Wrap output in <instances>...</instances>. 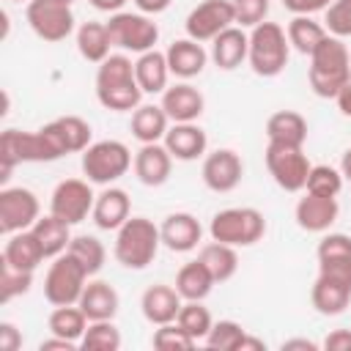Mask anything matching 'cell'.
I'll use <instances>...</instances> for the list:
<instances>
[{
	"instance_id": "42",
	"label": "cell",
	"mask_w": 351,
	"mask_h": 351,
	"mask_svg": "<svg viewBox=\"0 0 351 351\" xmlns=\"http://www.w3.org/2000/svg\"><path fill=\"white\" fill-rule=\"evenodd\" d=\"M343 173L340 167H332V165H313L310 167V176H307V186L304 192H313V195H324V197H337L340 189H343Z\"/></svg>"
},
{
	"instance_id": "7",
	"label": "cell",
	"mask_w": 351,
	"mask_h": 351,
	"mask_svg": "<svg viewBox=\"0 0 351 351\" xmlns=\"http://www.w3.org/2000/svg\"><path fill=\"white\" fill-rule=\"evenodd\" d=\"M134 165V156L126 143L121 140H96L82 151V173L90 184L110 186L121 176L129 173Z\"/></svg>"
},
{
	"instance_id": "36",
	"label": "cell",
	"mask_w": 351,
	"mask_h": 351,
	"mask_svg": "<svg viewBox=\"0 0 351 351\" xmlns=\"http://www.w3.org/2000/svg\"><path fill=\"white\" fill-rule=\"evenodd\" d=\"M197 261L211 271V277L217 282H228L236 269H239V255H236V247L230 244H222V241H208V244H200L197 250Z\"/></svg>"
},
{
	"instance_id": "43",
	"label": "cell",
	"mask_w": 351,
	"mask_h": 351,
	"mask_svg": "<svg viewBox=\"0 0 351 351\" xmlns=\"http://www.w3.org/2000/svg\"><path fill=\"white\" fill-rule=\"evenodd\" d=\"M244 335H247V329L239 321L222 318V321H214V326L208 329V335H206L203 343L208 348H214V351H236Z\"/></svg>"
},
{
	"instance_id": "15",
	"label": "cell",
	"mask_w": 351,
	"mask_h": 351,
	"mask_svg": "<svg viewBox=\"0 0 351 351\" xmlns=\"http://www.w3.org/2000/svg\"><path fill=\"white\" fill-rule=\"evenodd\" d=\"M241 176H244V162L233 148H217L203 156L200 178L211 192L217 195L233 192L241 184Z\"/></svg>"
},
{
	"instance_id": "1",
	"label": "cell",
	"mask_w": 351,
	"mask_h": 351,
	"mask_svg": "<svg viewBox=\"0 0 351 351\" xmlns=\"http://www.w3.org/2000/svg\"><path fill=\"white\" fill-rule=\"evenodd\" d=\"M143 88L134 77V63L126 52L110 55L96 69V99L104 110L134 112L143 104Z\"/></svg>"
},
{
	"instance_id": "19",
	"label": "cell",
	"mask_w": 351,
	"mask_h": 351,
	"mask_svg": "<svg viewBox=\"0 0 351 351\" xmlns=\"http://www.w3.org/2000/svg\"><path fill=\"white\" fill-rule=\"evenodd\" d=\"M159 233H162V247H167L170 252H192L203 239V225L189 211H173L162 219Z\"/></svg>"
},
{
	"instance_id": "18",
	"label": "cell",
	"mask_w": 351,
	"mask_h": 351,
	"mask_svg": "<svg viewBox=\"0 0 351 351\" xmlns=\"http://www.w3.org/2000/svg\"><path fill=\"white\" fill-rule=\"evenodd\" d=\"M162 110L167 112L170 123H192L203 115L206 110V99L203 93L189 85L186 80L184 82H176V85H167L165 93H162Z\"/></svg>"
},
{
	"instance_id": "53",
	"label": "cell",
	"mask_w": 351,
	"mask_h": 351,
	"mask_svg": "<svg viewBox=\"0 0 351 351\" xmlns=\"http://www.w3.org/2000/svg\"><path fill=\"white\" fill-rule=\"evenodd\" d=\"M55 348H60V351H74V348H80V346L71 343V340H63V337H58V335H49L47 340L38 343V351H55Z\"/></svg>"
},
{
	"instance_id": "49",
	"label": "cell",
	"mask_w": 351,
	"mask_h": 351,
	"mask_svg": "<svg viewBox=\"0 0 351 351\" xmlns=\"http://www.w3.org/2000/svg\"><path fill=\"white\" fill-rule=\"evenodd\" d=\"M22 348V332L11 321H0V351H19Z\"/></svg>"
},
{
	"instance_id": "17",
	"label": "cell",
	"mask_w": 351,
	"mask_h": 351,
	"mask_svg": "<svg viewBox=\"0 0 351 351\" xmlns=\"http://www.w3.org/2000/svg\"><path fill=\"white\" fill-rule=\"evenodd\" d=\"M340 217V206L337 197H324V195H313L304 192V197H299L296 208H293V219L302 230L307 233H326Z\"/></svg>"
},
{
	"instance_id": "11",
	"label": "cell",
	"mask_w": 351,
	"mask_h": 351,
	"mask_svg": "<svg viewBox=\"0 0 351 351\" xmlns=\"http://www.w3.org/2000/svg\"><path fill=\"white\" fill-rule=\"evenodd\" d=\"M25 19L30 30L49 44L66 41L74 33V11L60 0H30L25 8Z\"/></svg>"
},
{
	"instance_id": "24",
	"label": "cell",
	"mask_w": 351,
	"mask_h": 351,
	"mask_svg": "<svg viewBox=\"0 0 351 351\" xmlns=\"http://www.w3.org/2000/svg\"><path fill=\"white\" fill-rule=\"evenodd\" d=\"M315 258H318V271L351 282V236L348 233H326L315 247Z\"/></svg>"
},
{
	"instance_id": "41",
	"label": "cell",
	"mask_w": 351,
	"mask_h": 351,
	"mask_svg": "<svg viewBox=\"0 0 351 351\" xmlns=\"http://www.w3.org/2000/svg\"><path fill=\"white\" fill-rule=\"evenodd\" d=\"M80 348L85 351H118L121 348V329L112 321H90Z\"/></svg>"
},
{
	"instance_id": "30",
	"label": "cell",
	"mask_w": 351,
	"mask_h": 351,
	"mask_svg": "<svg viewBox=\"0 0 351 351\" xmlns=\"http://www.w3.org/2000/svg\"><path fill=\"white\" fill-rule=\"evenodd\" d=\"M134 77L137 85L143 88V93H165L167 80H170V66H167V55L159 49H148L143 55H137L134 60Z\"/></svg>"
},
{
	"instance_id": "9",
	"label": "cell",
	"mask_w": 351,
	"mask_h": 351,
	"mask_svg": "<svg viewBox=\"0 0 351 351\" xmlns=\"http://www.w3.org/2000/svg\"><path fill=\"white\" fill-rule=\"evenodd\" d=\"M266 170L274 178V184L285 192H302L307 186L310 176V159L302 145H288V143H266Z\"/></svg>"
},
{
	"instance_id": "12",
	"label": "cell",
	"mask_w": 351,
	"mask_h": 351,
	"mask_svg": "<svg viewBox=\"0 0 351 351\" xmlns=\"http://www.w3.org/2000/svg\"><path fill=\"white\" fill-rule=\"evenodd\" d=\"M93 203H96V195L88 178H63L49 195V211L66 219L69 225H80L82 219H88L93 211Z\"/></svg>"
},
{
	"instance_id": "28",
	"label": "cell",
	"mask_w": 351,
	"mask_h": 351,
	"mask_svg": "<svg viewBox=\"0 0 351 351\" xmlns=\"http://www.w3.org/2000/svg\"><path fill=\"white\" fill-rule=\"evenodd\" d=\"M44 250L36 239V233L27 228V230H19V233H11L5 247H3V263L11 266V269H19V271H36L41 263H44Z\"/></svg>"
},
{
	"instance_id": "33",
	"label": "cell",
	"mask_w": 351,
	"mask_h": 351,
	"mask_svg": "<svg viewBox=\"0 0 351 351\" xmlns=\"http://www.w3.org/2000/svg\"><path fill=\"white\" fill-rule=\"evenodd\" d=\"M30 230L36 233V239H38V244H41V250H44L47 258L63 255L69 250V244H71V225L66 219L55 217L52 211L47 217H38Z\"/></svg>"
},
{
	"instance_id": "34",
	"label": "cell",
	"mask_w": 351,
	"mask_h": 351,
	"mask_svg": "<svg viewBox=\"0 0 351 351\" xmlns=\"http://www.w3.org/2000/svg\"><path fill=\"white\" fill-rule=\"evenodd\" d=\"M214 285H217V280L211 277V271L197 258L184 263L176 274V291L181 293L184 302H203Z\"/></svg>"
},
{
	"instance_id": "48",
	"label": "cell",
	"mask_w": 351,
	"mask_h": 351,
	"mask_svg": "<svg viewBox=\"0 0 351 351\" xmlns=\"http://www.w3.org/2000/svg\"><path fill=\"white\" fill-rule=\"evenodd\" d=\"M329 5H332V0H282V8L291 11L293 16H296V14L313 16V14H318V11H326Z\"/></svg>"
},
{
	"instance_id": "20",
	"label": "cell",
	"mask_w": 351,
	"mask_h": 351,
	"mask_svg": "<svg viewBox=\"0 0 351 351\" xmlns=\"http://www.w3.org/2000/svg\"><path fill=\"white\" fill-rule=\"evenodd\" d=\"M132 170L143 186H162L173 173V156L165 143H143L134 154Z\"/></svg>"
},
{
	"instance_id": "31",
	"label": "cell",
	"mask_w": 351,
	"mask_h": 351,
	"mask_svg": "<svg viewBox=\"0 0 351 351\" xmlns=\"http://www.w3.org/2000/svg\"><path fill=\"white\" fill-rule=\"evenodd\" d=\"M132 137L143 145V143H162L167 129H170V118L162 110V104H140L132 112Z\"/></svg>"
},
{
	"instance_id": "54",
	"label": "cell",
	"mask_w": 351,
	"mask_h": 351,
	"mask_svg": "<svg viewBox=\"0 0 351 351\" xmlns=\"http://www.w3.org/2000/svg\"><path fill=\"white\" fill-rule=\"evenodd\" d=\"M96 11H104V14H118V11H123V5H126V0H88Z\"/></svg>"
},
{
	"instance_id": "27",
	"label": "cell",
	"mask_w": 351,
	"mask_h": 351,
	"mask_svg": "<svg viewBox=\"0 0 351 351\" xmlns=\"http://www.w3.org/2000/svg\"><path fill=\"white\" fill-rule=\"evenodd\" d=\"M247 52H250V33H244L239 25H230L211 41L208 58L214 60L217 69L233 71L247 60Z\"/></svg>"
},
{
	"instance_id": "52",
	"label": "cell",
	"mask_w": 351,
	"mask_h": 351,
	"mask_svg": "<svg viewBox=\"0 0 351 351\" xmlns=\"http://www.w3.org/2000/svg\"><path fill=\"white\" fill-rule=\"evenodd\" d=\"M282 351H318L321 346L315 340H307V337H288L280 343Z\"/></svg>"
},
{
	"instance_id": "16",
	"label": "cell",
	"mask_w": 351,
	"mask_h": 351,
	"mask_svg": "<svg viewBox=\"0 0 351 351\" xmlns=\"http://www.w3.org/2000/svg\"><path fill=\"white\" fill-rule=\"evenodd\" d=\"M47 132V137L52 140L55 151L60 156H69V154H82L88 145H90V137H93V129L85 118L80 115H60L49 123L41 126Z\"/></svg>"
},
{
	"instance_id": "55",
	"label": "cell",
	"mask_w": 351,
	"mask_h": 351,
	"mask_svg": "<svg viewBox=\"0 0 351 351\" xmlns=\"http://www.w3.org/2000/svg\"><path fill=\"white\" fill-rule=\"evenodd\" d=\"M335 101H337V110H340V115H346V118H351V82L335 96Z\"/></svg>"
},
{
	"instance_id": "3",
	"label": "cell",
	"mask_w": 351,
	"mask_h": 351,
	"mask_svg": "<svg viewBox=\"0 0 351 351\" xmlns=\"http://www.w3.org/2000/svg\"><path fill=\"white\" fill-rule=\"evenodd\" d=\"M162 247V233L159 225H154L148 217H129L118 230H115V244L112 255L123 269L140 271L154 263L156 252Z\"/></svg>"
},
{
	"instance_id": "29",
	"label": "cell",
	"mask_w": 351,
	"mask_h": 351,
	"mask_svg": "<svg viewBox=\"0 0 351 351\" xmlns=\"http://www.w3.org/2000/svg\"><path fill=\"white\" fill-rule=\"evenodd\" d=\"M77 304L82 307L88 321H112L118 315L121 296H118V291L107 280H88Z\"/></svg>"
},
{
	"instance_id": "40",
	"label": "cell",
	"mask_w": 351,
	"mask_h": 351,
	"mask_svg": "<svg viewBox=\"0 0 351 351\" xmlns=\"http://www.w3.org/2000/svg\"><path fill=\"white\" fill-rule=\"evenodd\" d=\"M178 326L195 340V343H203L208 329L214 326V318L208 313V307L203 302H184L181 310H178Z\"/></svg>"
},
{
	"instance_id": "8",
	"label": "cell",
	"mask_w": 351,
	"mask_h": 351,
	"mask_svg": "<svg viewBox=\"0 0 351 351\" xmlns=\"http://www.w3.org/2000/svg\"><path fill=\"white\" fill-rule=\"evenodd\" d=\"M107 30H110L112 47H118L123 52H134V55L156 49V41H159V25L148 14H143V11L110 14Z\"/></svg>"
},
{
	"instance_id": "45",
	"label": "cell",
	"mask_w": 351,
	"mask_h": 351,
	"mask_svg": "<svg viewBox=\"0 0 351 351\" xmlns=\"http://www.w3.org/2000/svg\"><path fill=\"white\" fill-rule=\"evenodd\" d=\"M30 285H33V271H19L0 261V302L3 304H8L16 296H25Z\"/></svg>"
},
{
	"instance_id": "57",
	"label": "cell",
	"mask_w": 351,
	"mask_h": 351,
	"mask_svg": "<svg viewBox=\"0 0 351 351\" xmlns=\"http://www.w3.org/2000/svg\"><path fill=\"white\" fill-rule=\"evenodd\" d=\"M340 173H343V178L346 181H351V148L343 154V159H340Z\"/></svg>"
},
{
	"instance_id": "2",
	"label": "cell",
	"mask_w": 351,
	"mask_h": 351,
	"mask_svg": "<svg viewBox=\"0 0 351 351\" xmlns=\"http://www.w3.org/2000/svg\"><path fill=\"white\" fill-rule=\"evenodd\" d=\"M307 82L315 96L335 99L351 82V49L337 36H326L310 55Z\"/></svg>"
},
{
	"instance_id": "32",
	"label": "cell",
	"mask_w": 351,
	"mask_h": 351,
	"mask_svg": "<svg viewBox=\"0 0 351 351\" xmlns=\"http://www.w3.org/2000/svg\"><path fill=\"white\" fill-rule=\"evenodd\" d=\"M266 137H269V143L304 145V140H307V121L296 110H277L266 121Z\"/></svg>"
},
{
	"instance_id": "38",
	"label": "cell",
	"mask_w": 351,
	"mask_h": 351,
	"mask_svg": "<svg viewBox=\"0 0 351 351\" xmlns=\"http://www.w3.org/2000/svg\"><path fill=\"white\" fill-rule=\"evenodd\" d=\"M285 33H288L291 47H293L299 55H310V52L329 36L326 27H324L321 22H315L313 16H307V14H296V16L288 22Z\"/></svg>"
},
{
	"instance_id": "59",
	"label": "cell",
	"mask_w": 351,
	"mask_h": 351,
	"mask_svg": "<svg viewBox=\"0 0 351 351\" xmlns=\"http://www.w3.org/2000/svg\"><path fill=\"white\" fill-rule=\"evenodd\" d=\"M14 3H30V0H14Z\"/></svg>"
},
{
	"instance_id": "4",
	"label": "cell",
	"mask_w": 351,
	"mask_h": 351,
	"mask_svg": "<svg viewBox=\"0 0 351 351\" xmlns=\"http://www.w3.org/2000/svg\"><path fill=\"white\" fill-rule=\"evenodd\" d=\"M291 58V41L285 27H280L277 22H261L250 30V52H247V63L258 77H277L285 71Z\"/></svg>"
},
{
	"instance_id": "23",
	"label": "cell",
	"mask_w": 351,
	"mask_h": 351,
	"mask_svg": "<svg viewBox=\"0 0 351 351\" xmlns=\"http://www.w3.org/2000/svg\"><path fill=\"white\" fill-rule=\"evenodd\" d=\"M310 302H313L318 315H329V318L340 315L351 304V282L318 271V277L310 288Z\"/></svg>"
},
{
	"instance_id": "5",
	"label": "cell",
	"mask_w": 351,
	"mask_h": 351,
	"mask_svg": "<svg viewBox=\"0 0 351 351\" xmlns=\"http://www.w3.org/2000/svg\"><path fill=\"white\" fill-rule=\"evenodd\" d=\"M60 154L55 151L52 140L44 129L22 132V129H5L0 134V181L5 184L11 178V170L25 162H55Z\"/></svg>"
},
{
	"instance_id": "58",
	"label": "cell",
	"mask_w": 351,
	"mask_h": 351,
	"mask_svg": "<svg viewBox=\"0 0 351 351\" xmlns=\"http://www.w3.org/2000/svg\"><path fill=\"white\" fill-rule=\"evenodd\" d=\"M60 3H69V5H71V3H74V0H60Z\"/></svg>"
},
{
	"instance_id": "51",
	"label": "cell",
	"mask_w": 351,
	"mask_h": 351,
	"mask_svg": "<svg viewBox=\"0 0 351 351\" xmlns=\"http://www.w3.org/2000/svg\"><path fill=\"white\" fill-rule=\"evenodd\" d=\"M132 3H134L137 11H143V14H148V16H156V14L167 11L173 0H132Z\"/></svg>"
},
{
	"instance_id": "21",
	"label": "cell",
	"mask_w": 351,
	"mask_h": 351,
	"mask_svg": "<svg viewBox=\"0 0 351 351\" xmlns=\"http://www.w3.org/2000/svg\"><path fill=\"white\" fill-rule=\"evenodd\" d=\"M184 299L181 293L176 291V285H165V282H156V285H148L140 296V310H143V318L154 326H162V324H170L178 318V310H181Z\"/></svg>"
},
{
	"instance_id": "22",
	"label": "cell",
	"mask_w": 351,
	"mask_h": 351,
	"mask_svg": "<svg viewBox=\"0 0 351 351\" xmlns=\"http://www.w3.org/2000/svg\"><path fill=\"white\" fill-rule=\"evenodd\" d=\"M129 217H132V200H129L126 189L110 184L96 195L90 219L99 230H118Z\"/></svg>"
},
{
	"instance_id": "35",
	"label": "cell",
	"mask_w": 351,
	"mask_h": 351,
	"mask_svg": "<svg viewBox=\"0 0 351 351\" xmlns=\"http://www.w3.org/2000/svg\"><path fill=\"white\" fill-rule=\"evenodd\" d=\"M77 52L88 60V63H101L104 58H110V47H112V38H110V30H107V22H82L77 27Z\"/></svg>"
},
{
	"instance_id": "37",
	"label": "cell",
	"mask_w": 351,
	"mask_h": 351,
	"mask_svg": "<svg viewBox=\"0 0 351 351\" xmlns=\"http://www.w3.org/2000/svg\"><path fill=\"white\" fill-rule=\"evenodd\" d=\"M88 324H90V321H88V315L82 313L80 304H60V307H55V310L49 313V318H47L49 335H58V337L71 340V343H77V346H80V340H82Z\"/></svg>"
},
{
	"instance_id": "50",
	"label": "cell",
	"mask_w": 351,
	"mask_h": 351,
	"mask_svg": "<svg viewBox=\"0 0 351 351\" xmlns=\"http://www.w3.org/2000/svg\"><path fill=\"white\" fill-rule=\"evenodd\" d=\"M321 348H326V351H351V329H332L324 337Z\"/></svg>"
},
{
	"instance_id": "25",
	"label": "cell",
	"mask_w": 351,
	"mask_h": 351,
	"mask_svg": "<svg viewBox=\"0 0 351 351\" xmlns=\"http://www.w3.org/2000/svg\"><path fill=\"white\" fill-rule=\"evenodd\" d=\"M165 148L170 151L173 159L178 162H195L206 154L208 148V134L197 126V121L192 123H170L167 134H165Z\"/></svg>"
},
{
	"instance_id": "44",
	"label": "cell",
	"mask_w": 351,
	"mask_h": 351,
	"mask_svg": "<svg viewBox=\"0 0 351 351\" xmlns=\"http://www.w3.org/2000/svg\"><path fill=\"white\" fill-rule=\"evenodd\" d=\"M151 346L159 348V351H189V348H195L197 343L178 326V321H170V324H162V326L154 329Z\"/></svg>"
},
{
	"instance_id": "47",
	"label": "cell",
	"mask_w": 351,
	"mask_h": 351,
	"mask_svg": "<svg viewBox=\"0 0 351 351\" xmlns=\"http://www.w3.org/2000/svg\"><path fill=\"white\" fill-rule=\"evenodd\" d=\"M230 3H233V11H236V25L255 27V25L266 22L269 0H230Z\"/></svg>"
},
{
	"instance_id": "6",
	"label": "cell",
	"mask_w": 351,
	"mask_h": 351,
	"mask_svg": "<svg viewBox=\"0 0 351 351\" xmlns=\"http://www.w3.org/2000/svg\"><path fill=\"white\" fill-rule=\"evenodd\" d=\"M266 233V217L252 206H230L211 217L208 236L230 247H252Z\"/></svg>"
},
{
	"instance_id": "46",
	"label": "cell",
	"mask_w": 351,
	"mask_h": 351,
	"mask_svg": "<svg viewBox=\"0 0 351 351\" xmlns=\"http://www.w3.org/2000/svg\"><path fill=\"white\" fill-rule=\"evenodd\" d=\"M324 27L326 33L337 38L351 36V0H332V5L324 11Z\"/></svg>"
},
{
	"instance_id": "10",
	"label": "cell",
	"mask_w": 351,
	"mask_h": 351,
	"mask_svg": "<svg viewBox=\"0 0 351 351\" xmlns=\"http://www.w3.org/2000/svg\"><path fill=\"white\" fill-rule=\"evenodd\" d=\"M88 271L69 255H58L52 258L47 274H44V299L52 304V307H60V304H77L82 291H85V282H88Z\"/></svg>"
},
{
	"instance_id": "13",
	"label": "cell",
	"mask_w": 351,
	"mask_h": 351,
	"mask_svg": "<svg viewBox=\"0 0 351 351\" xmlns=\"http://www.w3.org/2000/svg\"><path fill=\"white\" fill-rule=\"evenodd\" d=\"M41 217V206L33 189L27 186H3L0 189V230L3 236L27 230Z\"/></svg>"
},
{
	"instance_id": "14",
	"label": "cell",
	"mask_w": 351,
	"mask_h": 351,
	"mask_svg": "<svg viewBox=\"0 0 351 351\" xmlns=\"http://www.w3.org/2000/svg\"><path fill=\"white\" fill-rule=\"evenodd\" d=\"M230 25H236V11L230 0H203L186 14L184 30L189 38L203 44V41H214Z\"/></svg>"
},
{
	"instance_id": "26",
	"label": "cell",
	"mask_w": 351,
	"mask_h": 351,
	"mask_svg": "<svg viewBox=\"0 0 351 351\" xmlns=\"http://www.w3.org/2000/svg\"><path fill=\"white\" fill-rule=\"evenodd\" d=\"M165 55H167L170 74L178 77V80H192V77L203 74V69H206V63H208V52L203 49V44L195 41V38H189V36L173 41V44L165 49Z\"/></svg>"
},
{
	"instance_id": "56",
	"label": "cell",
	"mask_w": 351,
	"mask_h": 351,
	"mask_svg": "<svg viewBox=\"0 0 351 351\" xmlns=\"http://www.w3.org/2000/svg\"><path fill=\"white\" fill-rule=\"evenodd\" d=\"M236 351H266V343L261 340V337H252L250 332L241 337V343H239V348Z\"/></svg>"
},
{
	"instance_id": "39",
	"label": "cell",
	"mask_w": 351,
	"mask_h": 351,
	"mask_svg": "<svg viewBox=\"0 0 351 351\" xmlns=\"http://www.w3.org/2000/svg\"><path fill=\"white\" fill-rule=\"evenodd\" d=\"M85 271L88 277H96L101 269H104V261H107V250L104 244L96 239V236H88V233H80V236H71V244L66 250Z\"/></svg>"
}]
</instances>
